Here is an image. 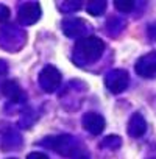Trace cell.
Masks as SVG:
<instances>
[{"instance_id": "cell-2", "label": "cell", "mask_w": 156, "mask_h": 159, "mask_svg": "<svg viewBox=\"0 0 156 159\" xmlns=\"http://www.w3.org/2000/svg\"><path fill=\"white\" fill-rule=\"evenodd\" d=\"M128 84V73L123 70H116L108 76V86L112 92H122Z\"/></svg>"}, {"instance_id": "cell-4", "label": "cell", "mask_w": 156, "mask_h": 159, "mask_svg": "<svg viewBox=\"0 0 156 159\" xmlns=\"http://www.w3.org/2000/svg\"><path fill=\"white\" fill-rule=\"evenodd\" d=\"M116 8L120 11H131L134 8V2H116Z\"/></svg>"}, {"instance_id": "cell-1", "label": "cell", "mask_w": 156, "mask_h": 159, "mask_svg": "<svg viewBox=\"0 0 156 159\" xmlns=\"http://www.w3.org/2000/svg\"><path fill=\"white\" fill-rule=\"evenodd\" d=\"M136 70L142 76H153L156 73V52L142 56L136 64Z\"/></svg>"}, {"instance_id": "cell-3", "label": "cell", "mask_w": 156, "mask_h": 159, "mask_svg": "<svg viewBox=\"0 0 156 159\" xmlns=\"http://www.w3.org/2000/svg\"><path fill=\"white\" fill-rule=\"evenodd\" d=\"M145 129H147L145 119H144L140 114H134L133 119L130 120V128H128L130 134H131L133 137H139V136H142V134L145 133Z\"/></svg>"}]
</instances>
